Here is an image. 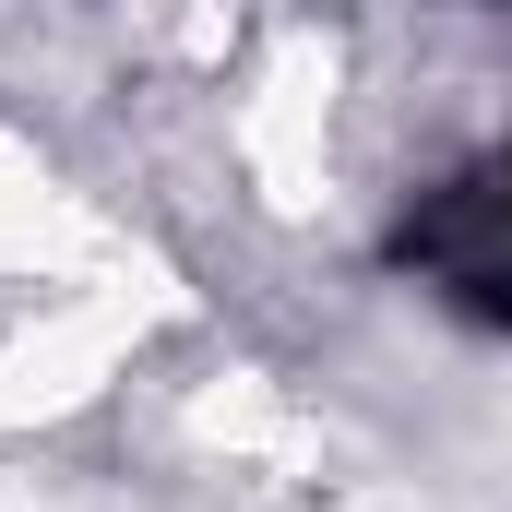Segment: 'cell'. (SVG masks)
<instances>
[{
    "instance_id": "6da1fadb",
    "label": "cell",
    "mask_w": 512,
    "mask_h": 512,
    "mask_svg": "<svg viewBox=\"0 0 512 512\" xmlns=\"http://www.w3.org/2000/svg\"><path fill=\"white\" fill-rule=\"evenodd\" d=\"M393 262L417 286H441L465 322H501L512 334V143L477 155V167H453V179H429L393 215Z\"/></svg>"
}]
</instances>
